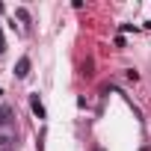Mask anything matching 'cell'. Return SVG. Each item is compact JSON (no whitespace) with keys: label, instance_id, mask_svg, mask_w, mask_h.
<instances>
[{"label":"cell","instance_id":"obj_1","mask_svg":"<svg viewBox=\"0 0 151 151\" xmlns=\"http://www.w3.org/2000/svg\"><path fill=\"white\" fill-rule=\"evenodd\" d=\"M12 116H15L12 107H0V127H9L12 124Z\"/></svg>","mask_w":151,"mask_h":151},{"label":"cell","instance_id":"obj_2","mask_svg":"<svg viewBox=\"0 0 151 151\" xmlns=\"http://www.w3.org/2000/svg\"><path fill=\"white\" fill-rule=\"evenodd\" d=\"M27 74H30V59H27V56H21V59H18V65H15V77H27Z\"/></svg>","mask_w":151,"mask_h":151},{"label":"cell","instance_id":"obj_3","mask_svg":"<svg viewBox=\"0 0 151 151\" xmlns=\"http://www.w3.org/2000/svg\"><path fill=\"white\" fill-rule=\"evenodd\" d=\"M30 107H33V113H36L39 119H45V104L39 101V95H33V98H30Z\"/></svg>","mask_w":151,"mask_h":151},{"label":"cell","instance_id":"obj_4","mask_svg":"<svg viewBox=\"0 0 151 151\" xmlns=\"http://www.w3.org/2000/svg\"><path fill=\"white\" fill-rule=\"evenodd\" d=\"M0 95H3V92H0Z\"/></svg>","mask_w":151,"mask_h":151}]
</instances>
